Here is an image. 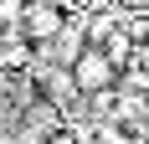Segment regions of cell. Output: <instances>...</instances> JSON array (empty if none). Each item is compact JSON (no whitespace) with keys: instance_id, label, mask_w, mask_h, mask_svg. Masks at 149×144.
<instances>
[{"instance_id":"2","label":"cell","mask_w":149,"mask_h":144,"mask_svg":"<svg viewBox=\"0 0 149 144\" xmlns=\"http://www.w3.org/2000/svg\"><path fill=\"white\" fill-rule=\"evenodd\" d=\"M62 26H67V10L62 5H52V0H31L26 5V21H21V31H26L31 46L52 41V36H62Z\"/></svg>"},{"instance_id":"1","label":"cell","mask_w":149,"mask_h":144,"mask_svg":"<svg viewBox=\"0 0 149 144\" xmlns=\"http://www.w3.org/2000/svg\"><path fill=\"white\" fill-rule=\"evenodd\" d=\"M67 77H72V87L88 98V93H103V87H113V82H118V67L108 62V52H103V46H93V41H88V46L72 57Z\"/></svg>"}]
</instances>
